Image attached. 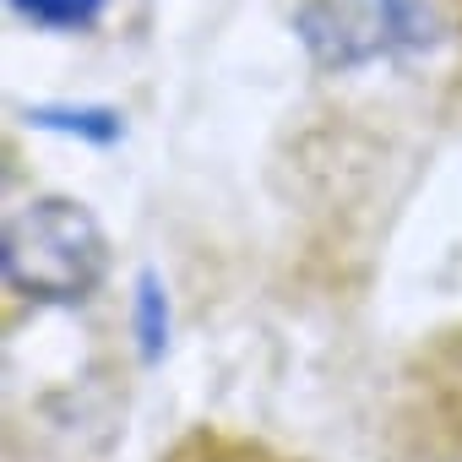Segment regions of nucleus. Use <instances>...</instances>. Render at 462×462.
<instances>
[{
  "label": "nucleus",
  "mask_w": 462,
  "mask_h": 462,
  "mask_svg": "<svg viewBox=\"0 0 462 462\" xmlns=\"http://www.w3.org/2000/svg\"><path fill=\"white\" fill-rule=\"evenodd\" d=\"M6 289L39 305H77L109 273V240L98 217L71 196H39L12 212L0 240Z\"/></svg>",
  "instance_id": "1"
},
{
  "label": "nucleus",
  "mask_w": 462,
  "mask_h": 462,
  "mask_svg": "<svg viewBox=\"0 0 462 462\" xmlns=\"http://www.w3.org/2000/svg\"><path fill=\"white\" fill-rule=\"evenodd\" d=\"M294 28L316 55V66H332V71L435 44L430 0H305Z\"/></svg>",
  "instance_id": "2"
},
{
  "label": "nucleus",
  "mask_w": 462,
  "mask_h": 462,
  "mask_svg": "<svg viewBox=\"0 0 462 462\" xmlns=\"http://www.w3.org/2000/svg\"><path fill=\"white\" fill-rule=\"evenodd\" d=\"M136 337H142V359H158L169 343V300L158 289V273L136 278Z\"/></svg>",
  "instance_id": "3"
},
{
  "label": "nucleus",
  "mask_w": 462,
  "mask_h": 462,
  "mask_svg": "<svg viewBox=\"0 0 462 462\" xmlns=\"http://www.w3.org/2000/svg\"><path fill=\"white\" fill-rule=\"evenodd\" d=\"M12 12L39 23V28H60V33H77V28H93L104 0H12Z\"/></svg>",
  "instance_id": "4"
}]
</instances>
